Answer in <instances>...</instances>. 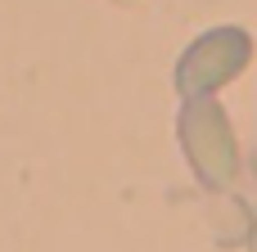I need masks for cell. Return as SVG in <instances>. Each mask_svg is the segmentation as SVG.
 <instances>
[{
    "label": "cell",
    "mask_w": 257,
    "mask_h": 252,
    "mask_svg": "<svg viewBox=\"0 0 257 252\" xmlns=\"http://www.w3.org/2000/svg\"><path fill=\"white\" fill-rule=\"evenodd\" d=\"M176 135H181V149L203 189L217 194L239 176V144H235L230 117L217 99H185V108L176 117Z\"/></svg>",
    "instance_id": "obj_1"
},
{
    "label": "cell",
    "mask_w": 257,
    "mask_h": 252,
    "mask_svg": "<svg viewBox=\"0 0 257 252\" xmlns=\"http://www.w3.org/2000/svg\"><path fill=\"white\" fill-rule=\"evenodd\" d=\"M253 59V36L244 27H212L199 41H190V50L176 63V90L185 99H212V90H221L226 81H235Z\"/></svg>",
    "instance_id": "obj_2"
},
{
    "label": "cell",
    "mask_w": 257,
    "mask_h": 252,
    "mask_svg": "<svg viewBox=\"0 0 257 252\" xmlns=\"http://www.w3.org/2000/svg\"><path fill=\"white\" fill-rule=\"evenodd\" d=\"M248 252H257V225H253V239H248Z\"/></svg>",
    "instance_id": "obj_3"
},
{
    "label": "cell",
    "mask_w": 257,
    "mask_h": 252,
    "mask_svg": "<svg viewBox=\"0 0 257 252\" xmlns=\"http://www.w3.org/2000/svg\"><path fill=\"white\" fill-rule=\"evenodd\" d=\"M253 176H257V149H253Z\"/></svg>",
    "instance_id": "obj_4"
},
{
    "label": "cell",
    "mask_w": 257,
    "mask_h": 252,
    "mask_svg": "<svg viewBox=\"0 0 257 252\" xmlns=\"http://www.w3.org/2000/svg\"><path fill=\"white\" fill-rule=\"evenodd\" d=\"M117 5H136V0H117Z\"/></svg>",
    "instance_id": "obj_5"
}]
</instances>
